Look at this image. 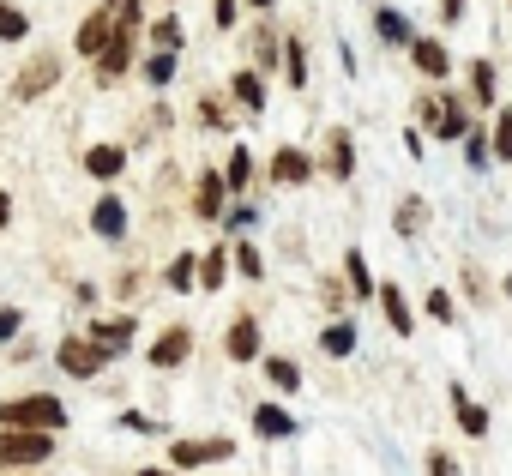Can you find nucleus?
<instances>
[{
	"label": "nucleus",
	"mask_w": 512,
	"mask_h": 476,
	"mask_svg": "<svg viewBox=\"0 0 512 476\" xmlns=\"http://www.w3.org/2000/svg\"><path fill=\"white\" fill-rule=\"evenodd\" d=\"M7 223H13V193L0 187V229H7Z\"/></svg>",
	"instance_id": "8fccbe9b"
},
{
	"label": "nucleus",
	"mask_w": 512,
	"mask_h": 476,
	"mask_svg": "<svg viewBox=\"0 0 512 476\" xmlns=\"http://www.w3.org/2000/svg\"><path fill=\"white\" fill-rule=\"evenodd\" d=\"M121 428H127V434H163V422H151V416H139V410H127Z\"/></svg>",
	"instance_id": "79ce46f5"
},
{
	"label": "nucleus",
	"mask_w": 512,
	"mask_h": 476,
	"mask_svg": "<svg viewBox=\"0 0 512 476\" xmlns=\"http://www.w3.org/2000/svg\"><path fill=\"white\" fill-rule=\"evenodd\" d=\"M223 350H229V362H260V350H266V332H260V320H253V314H235V320H229V338H223Z\"/></svg>",
	"instance_id": "6e6552de"
},
{
	"label": "nucleus",
	"mask_w": 512,
	"mask_h": 476,
	"mask_svg": "<svg viewBox=\"0 0 512 476\" xmlns=\"http://www.w3.org/2000/svg\"><path fill=\"white\" fill-rule=\"evenodd\" d=\"M235 458V440H223V434H205V440H175L169 446V470H205V464H229Z\"/></svg>",
	"instance_id": "20e7f679"
},
{
	"label": "nucleus",
	"mask_w": 512,
	"mask_h": 476,
	"mask_svg": "<svg viewBox=\"0 0 512 476\" xmlns=\"http://www.w3.org/2000/svg\"><path fill=\"white\" fill-rule=\"evenodd\" d=\"M235 19H241V0H217V25H223V31H229V25H235Z\"/></svg>",
	"instance_id": "49530a36"
},
{
	"label": "nucleus",
	"mask_w": 512,
	"mask_h": 476,
	"mask_svg": "<svg viewBox=\"0 0 512 476\" xmlns=\"http://www.w3.org/2000/svg\"><path fill=\"white\" fill-rule=\"evenodd\" d=\"M31 37V19L19 13V7H7V0H0V43H25Z\"/></svg>",
	"instance_id": "2f4dec72"
},
{
	"label": "nucleus",
	"mask_w": 512,
	"mask_h": 476,
	"mask_svg": "<svg viewBox=\"0 0 512 476\" xmlns=\"http://www.w3.org/2000/svg\"><path fill=\"white\" fill-rule=\"evenodd\" d=\"M229 266L241 278H266V260H260V248H253V242H229Z\"/></svg>",
	"instance_id": "7c9ffc66"
},
{
	"label": "nucleus",
	"mask_w": 512,
	"mask_h": 476,
	"mask_svg": "<svg viewBox=\"0 0 512 476\" xmlns=\"http://www.w3.org/2000/svg\"><path fill=\"white\" fill-rule=\"evenodd\" d=\"M326 175H332V181H350V175H356V145H350L344 127L326 133Z\"/></svg>",
	"instance_id": "a211bd4d"
},
{
	"label": "nucleus",
	"mask_w": 512,
	"mask_h": 476,
	"mask_svg": "<svg viewBox=\"0 0 512 476\" xmlns=\"http://www.w3.org/2000/svg\"><path fill=\"white\" fill-rule=\"evenodd\" d=\"M404 151H410V157L422 163V157H428V133H404Z\"/></svg>",
	"instance_id": "de8ad7c7"
},
{
	"label": "nucleus",
	"mask_w": 512,
	"mask_h": 476,
	"mask_svg": "<svg viewBox=\"0 0 512 476\" xmlns=\"http://www.w3.org/2000/svg\"><path fill=\"white\" fill-rule=\"evenodd\" d=\"M284 79L302 91L308 85V49H302V37H290V49H284Z\"/></svg>",
	"instance_id": "473e14b6"
},
{
	"label": "nucleus",
	"mask_w": 512,
	"mask_h": 476,
	"mask_svg": "<svg viewBox=\"0 0 512 476\" xmlns=\"http://www.w3.org/2000/svg\"><path fill=\"white\" fill-rule=\"evenodd\" d=\"M488 157H494V151H488V133H482V127H470V133H464V163H470V169H482Z\"/></svg>",
	"instance_id": "e433bc0d"
},
{
	"label": "nucleus",
	"mask_w": 512,
	"mask_h": 476,
	"mask_svg": "<svg viewBox=\"0 0 512 476\" xmlns=\"http://www.w3.org/2000/svg\"><path fill=\"white\" fill-rule=\"evenodd\" d=\"M19 326H25V314H19V308H0V344H13V338H19Z\"/></svg>",
	"instance_id": "37998d69"
},
{
	"label": "nucleus",
	"mask_w": 512,
	"mask_h": 476,
	"mask_svg": "<svg viewBox=\"0 0 512 476\" xmlns=\"http://www.w3.org/2000/svg\"><path fill=\"white\" fill-rule=\"evenodd\" d=\"M109 31H115V0H103V7L79 25V55H91V61H97V55H103V43H109Z\"/></svg>",
	"instance_id": "4468645a"
},
{
	"label": "nucleus",
	"mask_w": 512,
	"mask_h": 476,
	"mask_svg": "<svg viewBox=\"0 0 512 476\" xmlns=\"http://www.w3.org/2000/svg\"><path fill=\"white\" fill-rule=\"evenodd\" d=\"M121 169H127V151H121V145H91V151H85V175H91V181H115Z\"/></svg>",
	"instance_id": "412c9836"
},
{
	"label": "nucleus",
	"mask_w": 512,
	"mask_h": 476,
	"mask_svg": "<svg viewBox=\"0 0 512 476\" xmlns=\"http://www.w3.org/2000/svg\"><path fill=\"white\" fill-rule=\"evenodd\" d=\"M193 356V326H169L151 338V368H181Z\"/></svg>",
	"instance_id": "9b49d317"
},
{
	"label": "nucleus",
	"mask_w": 512,
	"mask_h": 476,
	"mask_svg": "<svg viewBox=\"0 0 512 476\" xmlns=\"http://www.w3.org/2000/svg\"><path fill=\"white\" fill-rule=\"evenodd\" d=\"M223 205H229V187H223V169H199V181H193V211L211 223V217H223Z\"/></svg>",
	"instance_id": "f8f14e48"
},
{
	"label": "nucleus",
	"mask_w": 512,
	"mask_h": 476,
	"mask_svg": "<svg viewBox=\"0 0 512 476\" xmlns=\"http://www.w3.org/2000/svg\"><path fill=\"white\" fill-rule=\"evenodd\" d=\"M506 7H512V0H506Z\"/></svg>",
	"instance_id": "5fc2aeb1"
},
{
	"label": "nucleus",
	"mask_w": 512,
	"mask_h": 476,
	"mask_svg": "<svg viewBox=\"0 0 512 476\" xmlns=\"http://www.w3.org/2000/svg\"><path fill=\"white\" fill-rule=\"evenodd\" d=\"M440 19H446V25H458V19H464V0H440Z\"/></svg>",
	"instance_id": "09e8293b"
},
{
	"label": "nucleus",
	"mask_w": 512,
	"mask_h": 476,
	"mask_svg": "<svg viewBox=\"0 0 512 476\" xmlns=\"http://www.w3.org/2000/svg\"><path fill=\"white\" fill-rule=\"evenodd\" d=\"M422 223H428V199H416V193H410V199L398 205V217H392V229L404 235V242H416V235H422Z\"/></svg>",
	"instance_id": "393cba45"
},
{
	"label": "nucleus",
	"mask_w": 512,
	"mask_h": 476,
	"mask_svg": "<svg viewBox=\"0 0 512 476\" xmlns=\"http://www.w3.org/2000/svg\"><path fill=\"white\" fill-rule=\"evenodd\" d=\"M464 133H470V115H464V103L446 91V103H440V115H434V139L452 145V139H464Z\"/></svg>",
	"instance_id": "aec40b11"
},
{
	"label": "nucleus",
	"mask_w": 512,
	"mask_h": 476,
	"mask_svg": "<svg viewBox=\"0 0 512 476\" xmlns=\"http://www.w3.org/2000/svg\"><path fill=\"white\" fill-rule=\"evenodd\" d=\"M374 302H380V314H386L392 338H410V332H416V308H410V296H404L398 284H380V290H374Z\"/></svg>",
	"instance_id": "9d476101"
},
{
	"label": "nucleus",
	"mask_w": 512,
	"mask_h": 476,
	"mask_svg": "<svg viewBox=\"0 0 512 476\" xmlns=\"http://www.w3.org/2000/svg\"><path fill=\"white\" fill-rule=\"evenodd\" d=\"M374 31H380V43H386V49H410V43H416L410 19H404L398 7H380V13H374Z\"/></svg>",
	"instance_id": "6ab92c4d"
},
{
	"label": "nucleus",
	"mask_w": 512,
	"mask_h": 476,
	"mask_svg": "<svg viewBox=\"0 0 512 476\" xmlns=\"http://www.w3.org/2000/svg\"><path fill=\"white\" fill-rule=\"evenodd\" d=\"M470 97L476 109H494V61H470Z\"/></svg>",
	"instance_id": "cd10ccee"
},
{
	"label": "nucleus",
	"mask_w": 512,
	"mask_h": 476,
	"mask_svg": "<svg viewBox=\"0 0 512 476\" xmlns=\"http://www.w3.org/2000/svg\"><path fill=\"white\" fill-rule=\"evenodd\" d=\"M488 151H494L500 163H512V109L494 115V139H488Z\"/></svg>",
	"instance_id": "72a5a7b5"
},
{
	"label": "nucleus",
	"mask_w": 512,
	"mask_h": 476,
	"mask_svg": "<svg viewBox=\"0 0 512 476\" xmlns=\"http://www.w3.org/2000/svg\"><path fill=\"white\" fill-rule=\"evenodd\" d=\"M247 223H253V205H223V229L229 235H241Z\"/></svg>",
	"instance_id": "58836bf2"
},
{
	"label": "nucleus",
	"mask_w": 512,
	"mask_h": 476,
	"mask_svg": "<svg viewBox=\"0 0 512 476\" xmlns=\"http://www.w3.org/2000/svg\"><path fill=\"white\" fill-rule=\"evenodd\" d=\"M0 428H31V434H61L67 428V404L55 392H19L0 404Z\"/></svg>",
	"instance_id": "f257e3e1"
},
{
	"label": "nucleus",
	"mask_w": 512,
	"mask_h": 476,
	"mask_svg": "<svg viewBox=\"0 0 512 476\" xmlns=\"http://www.w3.org/2000/svg\"><path fill=\"white\" fill-rule=\"evenodd\" d=\"M428 476H464V470H458V458H452V452H440V446H434V452H428Z\"/></svg>",
	"instance_id": "a19ab883"
},
{
	"label": "nucleus",
	"mask_w": 512,
	"mask_h": 476,
	"mask_svg": "<svg viewBox=\"0 0 512 476\" xmlns=\"http://www.w3.org/2000/svg\"><path fill=\"white\" fill-rule=\"evenodd\" d=\"M446 398H452V422H458L464 434H476V440H482V434H488V410H482V404H476V398H470L458 380L446 386Z\"/></svg>",
	"instance_id": "2eb2a0df"
},
{
	"label": "nucleus",
	"mask_w": 512,
	"mask_h": 476,
	"mask_svg": "<svg viewBox=\"0 0 512 476\" xmlns=\"http://www.w3.org/2000/svg\"><path fill=\"white\" fill-rule=\"evenodd\" d=\"M133 332H139V320H133V314H103V320H91V326H85V338H91L109 362H115L121 350H133Z\"/></svg>",
	"instance_id": "0eeeda50"
},
{
	"label": "nucleus",
	"mask_w": 512,
	"mask_h": 476,
	"mask_svg": "<svg viewBox=\"0 0 512 476\" xmlns=\"http://www.w3.org/2000/svg\"><path fill=\"white\" fill-rule=\"evenodd\" d=\"M410 61H416L422 79H446V73H452V49H446L440 37H416V43H410Z\"/></svg>",
	"instance_id": "ddd939ff"
},
{
	"label": "nucleus",
	"mask_w": 512,
	"mask_h": 476,
	"mask_svg": "<svg viewBox=\"0 0 512 476\" xmlns=\"http://www.w3.org/2000/svg\"><path fill=\"white\" fill-rule=\"evenodd\" d=\"M91 229L103 235V242H121V235H127V205H121L115 193H103V199L91 205Z\"/></svg>",
	"instance_id": "dca6fc26"
},
{
	"label": "nucleus",
	"mask_w": 512,
	"mask_h": 476,
	"mask_svg": "<svg viewBox=\"0 0 512 476\" xmlns=\"http://www.w3.org/2000/svg\"><path fill=\"white\" fill-rule=\"evenodd\" d=\"M223 187H229V193H247V187H253V157H247V145L229 151V163H223Z\"/></svg>",
	"instance_id": "a878e982"
},
{
	"label": "nucleus",
	"mask_w": 512,
	"mask_h": 476,
	"mask_svg": "<svg viewBox=\"0 0 512 476\" xmlns=\"http://www.w3.org/2000/svg\"><path fill=\"white\" fill-rule=\"evenodd\" d=\"M55 458V434H31V428H0V470H37Z\"/></svg>",
	"instance_id": "7ed1b4c3"
},
{
	"label": "nucleus",
	"mask_w": 512,
	"mask_h": 476,
	"mask_svg": "<svg viewBox=\"0 0 512 476\" xmlns=\"http://www.w3.org/2000/svg\"><path fill=\"white\" fill-rule=\"evenodd\" d=\"M145 79H151V85L163 91V85L175 79V55H163V49H151V55H145Z\"/></svg>",
	"instance_id": "f704fd0d"
},
{
	"label": "nucleus",
	"mask_w": 512,
	"mask_h": 476,
	"mask_svg": "<svg viewBox=\"0 0 512 476\" xmlns=\"http://www.w3.org/2000/svg\"><path fill=\"white\" fill-rule=\"evenodd\" d=\"M193 278H199L193 290H223V278H229V242H223V248H211V254L199 260V272H193Z\"/></svg>",
	"instance_id": "5701e85b"
},
{
	"label": "nucleus",
	"mask_w": 512,
	"mask_h": 476,
	"mask_svg": "<svg viewBox=\"0 0 512 476\" xmlns=\"http://www.w3.org/2000/svg\"><path fill=\"white\" fill-rule=\"evenodd\" d=\"M302 181H314V157L296 145H278L272 151V187H302Z\"/></svg>",
	"instance_id": "1a4fd4ad"
},
{
	"label": "nucleus",
	"mask_w": 512,
	"mask_h": 476,
	"mask_svg": "<svg viewBox=\"0 0 512 476\" xmlns=\"http://www.w3.org/2000/svg\"><path fill=\"white\" fill-rule=\"evenodd\" d=\"M506 296H512V272H506Z\"/></svg>",
	"instance_id": "864d4df0"
},
{
	"label": "nucleus",
	"mask_w": 512,
	"mask_h": 476,
	"mask_svg": "<svg viewBox=\"0 0 512 476\" xmlns=\"http://www.w3.org/2000/svg\"><path fill=\"white\" fill-rule=\"evenodd\" d=\"M229 97H235L247 115H260V109H266V85H260V73H247V67H241V73L229 79Z\"/></svg>",
	"instance_id": "4be33fe9"
},
{
	"label": "nucleus",
	"mask_w": 512,
	"mask_h": 476,
	"mask_svg": "<svg viewBox=\"0 0 512 476\" xmlns=\"http://www.w3.org/2000/svg\"><path fill=\"white\" fill-rule=\"evenodd\" d=\"M55 362H61V374H73V380H97L103 368H109V356L85 338V332H73V338H61L55 344Z\"/></svg>",
	"instance_id": "39448f33"
},
{
	"label": "nucleus",
	"mask_w": 512,
	"mask_h": 476,
	"mask_svg": "<svg viewBox=\"0 0 512 476\" xmlns=\"http://www.w3.org/2000/svg\"><path fill=\"white\" fill-rule=\"evenodd\" d=\"M428 314H434V320H440V326H446V320H452V314H458V308H452V296H446V290H440V284H434V290H428Z\"/></svg>",
	"instance_id": "ea45409f"
},
{
	"label": "nucleus",
	"mask_w": 512,
	"mask_h": 476,
	"mask_svg": "<svg viewBox=\"0 0 512 476\" xmlns=\"http://www.w3.org/2000/svg\"><path fill=\"white\" fill-rule=\"evenodd\" d=\"M55 85H61V55H49V49H43V55H31V61L19 67L13 97H19V103H37V97H43V91H55Z\"/></svg>",
	"instance_id": "423d86ee"
},
{
	"label": "nucleus",
	"mask_w": 512,
	"mask_h": 476,
	"mask_svg": "<svg viewBox=\"0 0 512 476\" xmlns=\"http://www.w3.org/2000/svg\"><path fill=\"white\" fill-rule=\"evenodd\" d=\"M266 380H272V392H296L302 386V368L290 356H266Z\"/></svg>",
	"instance_id": "c756f323"
},
{
	"label": "nucleus",
	"mask_w": 512,
	"mask_h": 476,
	"mask_svg": "<svg viewBox=\"0 0 512 476\" xmlns=\"http://www.w3.org/2000/svg\"><path fill=\"white\" fill-rule=\"evenodd\" d=\"M133 49H139V0H115V31L97 55V79H121L133 67Z\"/></svg>",
	"instance_id": "f03ea898"
},
{
	"label": "nucleus",
	"mask_w": 512,
	"mask_h": 476,
	"mask_svg": "<svg viewBox=\"0 0 512 476\" xmlns=\"http://www.w3.org/2000/svg\"><path fill=\"white\" fill-rule=\"evenodd\" d=\"M151 49L175 55V49H181V25H175V19H157V25H151Z\"/></svg>",
	"instance_id": "c9c22d12"
},
{
	"label": "nucleus",
	"mask_w": 512,
	"mask_h": 476,
	"mask_svg": "<svg viewBox=\"0 0 512 476\" xmlns=\"http://www.w3.org/2000/svg\"><path fill=\"white\" fill-rule=\"evenodd\" d=\"M320 296H326V308H344V296H350V290H344L338 278H326V284H320Z\"/></svg>",
	"instance_id": "a18cd8bd"
},
{
	"label": "nucleus",
	"mask_w": 512,
	"mask_h": 476,
	"mask_svg": "<svg viewBox=\"0 0 512 476\" xmlns=\"http://www.w3.org/2000/svg\"><path fill=\"white\" fill-rule=\"evenodd\" d=\"M320 350H326V356H350V350H356V320H326Z\"/></svg>",
	"instance_id": "bb28decb"
},
{
	"label": "nucleus",
	"mask_w": 512,
	"mask_h": 476,
	"mask_svg": "<svg viewBox=\"0 0 512 476\" xmlns=\"http://www.w3.org/2000/svg\"><path fill=\"white\" fill-rule=\"evenodd\" d=\"M193 272H199V260H193V254H175L169 272H163V284H169L175 296H193Z\"/></svg>",
	"instance_id": "c85d7f7f"
},
{
	"label": "nucleus",
	"mask_w": 512,
	"mask_h": 476,
	"mask_svg": "<svg viewBox=\"0 0 512 476\" xmlns=\"http://www.w3.org/2000/svg\"><path fill=\"white\" fill-rule=\"evenodd\" d=\"M344 278H350L344 290H350V296H362V302L380 290V284H374V272H368V260H362V248H350V254H344Z\"/></svg>",
	"instance_id": "b1692460"
},
{
	"label": "nucleus",
	"mask_w": 512,
	"mask_h": 476,
	"mask_svg": "<svg viewBox=\"0 0 512 476\" xmlns=\"http://www.w3.org/2000/svg\"><path fill=\"white\" fill-rule=\"evenodd\" d=\"M247 43H253V61H260V67H272V61H278V43H284V37H272V31L260 25V31L247 37Z\"/></svg>",
	"instance_id": "4c0bfd02"
},
{
	"label": "nucleus",
	"mask_w": 512,
	"mask_h": 476,
	"mask_svg": "<svg viewBox=\"0 0 512 476\" xmlns=\"http://www.w3.org/2000/svg\"><path fill=\"white\" fill-rule=\"evenodd\" d=\"M253 434H260V440H290L296 434V416L284 404H253Z\"/></svg>",
	"instance_id": "f3484780"
},
{
	"label": "nucleus",
	"mask_w": 512,
	"mask_h": 476,
	"mask_svg": "<svg viewBox=\"0 0 512 476\" xmlns=\"http://www.w3.org/2000/svg\"><path fill=\"white\" fill-rule=\"evenodd\" d=\"M247 7H260V13H266V7H272V0H247Z\"/></svg>",
	"instance_id": "603ef678"
},
{
	"label": "nucleus",
	"mask_w": 512,
	"mask_h": 476,
	"mask_svg": "<svg viewBox=\"0 0 512 476\" xmlns=\"http://www.w3.org/2000/svg\"><path fill=\"white\" fill-rule=\"evenodd\" d=\"M133 476H187V470H169V464H145V470H133Z\"/></svg>",
	"instance_id": "3c124183"
},
{
	"label": "nucleus",
	"mask_w": 512,
	"mask_h": 476,
	"mask_svg": "<svg viewBox=\"0 0 512 476\" xmlns=\"http://www.w3.org/2000/svg\"><path fill=\"white\" fill-rule=\"evenodd\" d=\"M440 103H446V91H428V97H422V103H416V115H422V121H428V127H434V115H440Z\"/></svg>",
	"instance_id": "c03bdc74"
}]
</instances>
